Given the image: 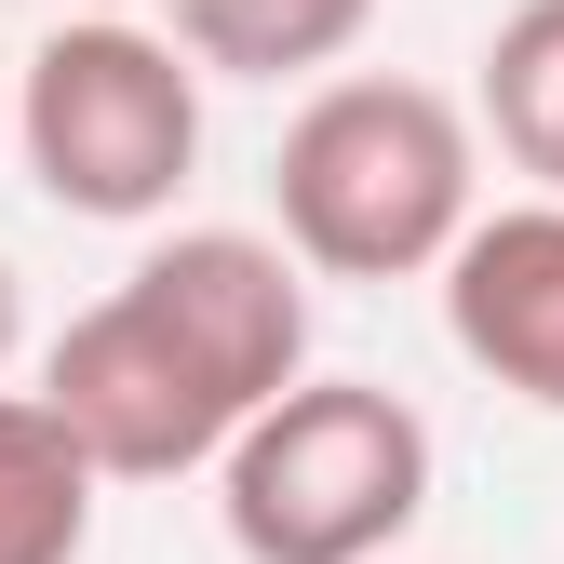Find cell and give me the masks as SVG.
I'll use <instances>...</instances> for the list:
<instances>
[{"label":"cell","instance_id":"5b68a950","mask_svg":"<svg viewBox=\"0 0 564 564\" xmlns=\"http://www.w3.org/2000/svg\"><path fill=\"white\" fill-rule=\"evenodd\" d=\"M444 282V336L470 377H498L511 403L564 416V202H498L470 216V242L431 269Z\"/></svg>","mask_w":564,"mask_h":564},{"label":"cell","instance_id":"30bf717a","mask_svg":"<svg viewBox=\"0 0 564 564\" xmlns=\"http://www.w3.org/2000/svg\"><path fill=\"white\" fill-rule=\"evenodd\" d=\"M67 14H134V0H67Z\"/></svg>","mask_w":564,"mask_h":564},{"label":"cell","instance_id":"277c9868","mask_svg":"<svg viewBox=\"0 0 564 564\" xmlns=\"http://www.w3.org/2000/svg\"><path fill=\"white\" fill-rule=\"evenodd\" d=\"M431 511V416L377 377H296L216 457V524L242 564H390Z\"/></svg>","mask_w":564,"mask_h":564},{"label":"cell","instance_id":"7c38bea8","mask_svg":"<svg viewBox=\"0 0 564 564\" xmlns=\"http://www.w3.org/2000/svg\"><path fill=\"white\" fill-rule=\"evenodd\" d=\"M390 564H403V551H390Z\"/></svg>","mask_w":564,"mask_h":564},{"label":"cell","instance_id":"3957f363","mask_svg":"<svg viewBox=\"0 0 564 564\" xmlns=\"http://www.w3.org/2000/svg\"><path fill=\"white\" fill-rule=\"evenodd\" d=\"M202 82L216 67L149 14H54V41L14 67V162L54 216L149 229L202 175Z\"/></svg>","mask_w":564,"mask_h":564},{"label":"cell","instance_id":"8fae6325","mask_svg":"<svg viewBox=\"0 0 564 564\" xmlns=\"http://www.w3.org/2000/svg\"><path fill=\"white\" fill-rule=\"evenodd\" d=\"M0 134H14V67H0Z\"/></svg>","mask_w":564,"mask_h":564},{"label":"cell","instance_id":"7a4b0ae2","mask_svg":"<svg viewBox=\"0 0 564 564\" xmlns=\"http://www.w3.org/2000/svg\"><path fill=\"white\" fill-rule=\"evenodd\" d=\"M269 216L310 256V282H416V269H444L470 242V216H484L470 108L403 82V67H336L282 121Z\"/></svg>","mask_w":564,"mask_h":564},{"label":"cell","instance_id":"9c48e42d","mask_svg":"<svg viewBox=\"0 0 564 564\" xmlns=\"http://www.w3.org/2000/svg\"><path fill=\"white\" fill-rule=\"evenodd\" d=\"M28 349V282H14V256H0V364Z\"/></svg>","mask_w":564,"mask_h":564},{"label":"cell","instance_id":"6da1fadb","mask_svg":"<svg viewBox=\"0 0 564 564\" xmlns=\"http://www.w3.org/2000/svg\"><path fill=\"white\" fill-rule=\"evenodd\" d=\"M296 377H310V256L282 229H175L41 349V390L108 484L216 470Z\"/></svg>","mask_w":564,"mask_h":564},{"label":"cell","instance_id":"ba28073f","mask_svg":"<svg viewBox=\"0 0 564 564\" xmlns=\"http://www.w3.org/2000/svg\"><path fill=\"white\" fill-rule=\"evenodd\" d=\"M484 134L511 149V175H538L564 202V0H511L484 41Z\"/></svg>","mask_w":564,"mask_h":564},{"label":"cell","instance_id":"52a82bcc","mask_svg":"<svg viewBox=\"0 0 564 564\" xmlns=\"http://www.w3.org/2000/svg\"><path fill=\"white\" fill-rule=\"evenodd\" d=\"M377 28V0H175V41L216 82H323Z\"/></svg>","mask_w":564,"mask_h":564},{"label":"cell","instance_id":"8992f818","mask_svg":"<svg viewBox=\"0 0 564 564\" xmlns=\"http://www.w3.org/2000/svg\"><path fill=\"white\" fill-rule=\"evenodd\" d=\"M108 470L54 416V390H0V564H82Z\"/></svg>","mask_w":564,"mask_h":564}]
</instances>
